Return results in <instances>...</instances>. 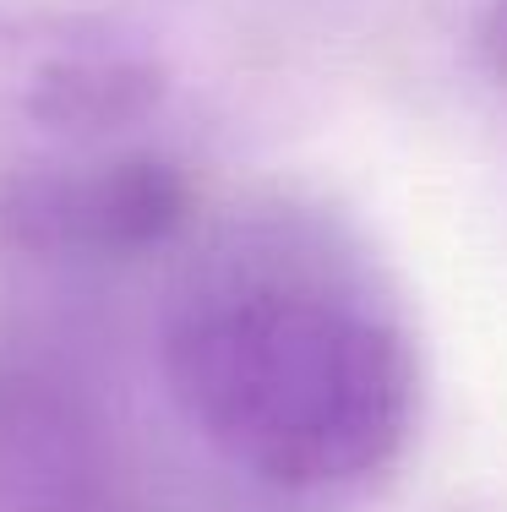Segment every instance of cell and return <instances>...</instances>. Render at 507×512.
I'll list each match as a JSON object with an SVG mask.
<instances>
[{"label": "cell", "instance_id": "6da1fadb", "mask_svg": "<svg viewBox=\"0 0 507 512\" xmlns=\"http://www.w3.org/2000/svg\"><path fill=\"white\" fill-rule=\"evenodd\" d=\"M180 409L251 480L333 496L388 474L415 431V349L388 311L300 273H235L164 327Z\"/></svg>", "mask_w": 507, "mask_h": 512}, {"label": "cell", "instance_id": "7a4b0ae2", "mask_svg": "<svg viewBox=\"0 0 507 512\" xmlns=\"http://www.w3.org/2000/svg\"><path fill=\"white\" fill-rule=\"evenodd\" d=\"M186 180L164 158H120L93 175H33L6 191L0 224L28 251H142L186 218Z\"/></svg>", "mask_w": 507, "mask_h": 512}, {"label": "cell", "instance_id": "3957f363", "mask_svg": "<svg viewBox=\"0 0 507 512\" xmlns=\"http://www.w3.org/2000/svg\"><path fill=\"white\" fill-rule=\"evenodd\" d=\"M164 77L142 50L126 44H77L39 66L28 88V115L55 131H110L148 115Z\"/></svg>", "mask_w": 507, "mask_h": 512}, {"label": "cell", "instance_id": "277c9868", "mask_svg": "<svg viewBox=\"0 0 507 512\" xmlns=\"http://www.w3.org/2000/svg\"><path fill=\"white\" fill-rule=\"evenodd\" d=\"M480 55H486V66L507 82V0H491L486 22H480Z\"/></svg>", "mask_w": 507, "mask_h": 512}]
</instances>
